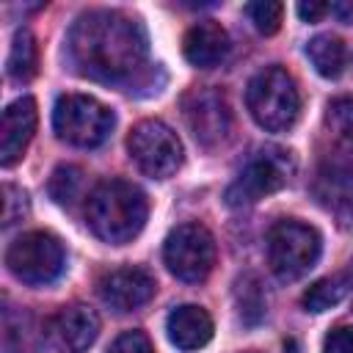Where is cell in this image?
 Returning <instances> with one entry per match:
<instances>
[{
	"instance_id": "2",
	"label": "cell",
	"mask_w": 353,
	"mask_h": 353,
	"mask_svg": "<svg viewBox=\"0 0 353 353\" xmlns=\"http://www.w3.org/2000/svg\"><path fill=\"white\" fill-rule=\"evenodd\" d=\"M146 215H149V204L143 190L124 179L99 182L85 204L88 229L110 245H121L138 237V232L146 223Z\"/></svg>"
},
{
	"instance_id": "16",
	"label": "cell",
	"mask_w": 353,
	"mask_h": 353,
	"mask_svg": "<svg viewBox=\"0 0 353 353\" xmlns=\"http://www.w3.org/2000/svg\"><path fill=\"white\" fill-rule=\"evenodd\" d=\"M306 55L312 61V66L317 69V74L323 77H339L347 66V47L339 36L331 33H320L306 44Z\"/></svg>"
},
{
	"instance_id": "14",
	"label": "cell",
	"mask_w": 353,
	"mask_h": 353,
	"mask_svg": "<svg viewBox=\"0 0 353 353\" xmlns=\"http://www.w3.org/2000/svg\"><path fill=\"white\" fill-rule=\"evenodd\" d=\"M52 336L58 339L61 347L72 350V353H80V350H88L99 334V317L94 309L83 306V303H72V306H63L52 323Z\"/></svg>"
},
{
	"instance_id": "3",
	"label": "cell",
	"mask_w": 353,
	"mask_h": 353,
	"mask_svg": "<svg viewBox=\"0 0 353 353\" xmlns=\"http://www.w3.org/2000/svg\"><path fill=\"white\" fill-rule=\"evenodd\" d=\"M245 105L262 130L284 132L298 121L301 94L290 72H284L281 66H265L248 80Z\"/></svg>"
},
{
	"instance_id": "5",
	"label": "cell",
	"mask_w": 353,
	"mask_h": 353,
	"mask_svg": "<svg viewBox=\"0 0 353 353\" xmlns=\"http://www.w3.org/2000/svg\"><path fill=\"white\" fill-rule=\"evenodd\" d=\"M116 124V116L108 105L88 94H61L52 108V127L61 141L94 149L108 141L110 130Z\"/></svg>"
},
{
	"instance_id": "23",
	"label": "cell",
	"mask_w": 353,
	"mask_h": 353,
	"mask_svg": "<svg viewBox=\"0 0 353 353\" xmlns=\"http://www.w3.org/2000/svg\"><path fill=\"white\" fill-rule=\"evenodd\" d=\"M245 14L248 19L254 22V28L265 36L276 33L279 25H281V14H284V6L276 3V0H256V3H248L245 6Z\"/></svg>"
},
{
	"instance_id": "13",
	"label": "cell",
	"mask_w": 353,
	"mask_h": 353,
	"mask_svg": "<svg viewBox=\"0 0 353 353\" xmlns=\"http://www.w3.org/2000/svg\"><path fill=\"white\" fill-rule=\"evenodd\" d=\"M182 52H185L188 63H193L199 69H212L229 55V33L218 22L201 19L188 28V33L182 39Z\"/></svg>"
},
{
	"instance_id": "27",
	"label": "cell",
	"mask_w": 353,
	"mask_h": 353,
	"mask_svg": "<svg viewBox=\"0 0 353 353\" xmlns=\"http://www.w3.org/2000/svg\"><path fill=\"white\" fill-rule=\"evenodd\" d=\"M328 11H331V6H325V3H298V17H301L303 22H317V19H323Z\"/></svg>"
},
{
	"instance_id": "4",
	"label": "cell",
	"mask_w": 353,
	"mask_h": 353,
	"mask_svg": "<svg viewBox=\"0 0 353 353\" xmlns=\"http://www.w3.org/2000/svg\"><path fill=\"white\" fill-rule=\"evenodd\" d=\"M323 251L320 232L303 221L284 218L268 232V262L281 281H295L309 273Z\"/></svg>"
},
{
	"instance_id": "9",
	"label": "cell",
	"mask_w": 353,
	"mask_h": 353,
	"mask_svg": "<svg viewBox=\"0 0 353 353\" xmlns=\"http://www.w3.org/2000/svg\"><path fill=\"white\" fill-rule=\"evenodd\" d=\"M127 149L135 165L152 179H165L182 165V143L176 132L160 119L138 121L127 138Z\"/></svg>"
},
{
	"instance_id": "7",
	"label": "cell",
	"mask_w": 353,
	"mask_h": 353,
	"mask_svg": "<svg viewBox=\"0 0 353 353\" xmlns=\"http://www.w3.org/2000/svg\"><path fill=\"white\" fill-rule=\"evenodd\" d=\"M6 265L14 273V279H19L22 284L44 287L63 273L66 254H63V245L55 234L25 232L8 245Z\"/></svg>"
},
{
	"instance_id": "19",
	"label": "cell",
	"mask_w": 353,
	"mask_h": 353,
	"mask_svg": "<svg viewBox=\"0 0 353 353\" xmlns=\"http://www.w3.org/2000/svg\"><path fill=\"white\" fill-rule=\"evenodd\" d=\"M36 66H39V47H36V39L28 28L17 30L14 33V41H11V52H8V61H6V69H8V77L17 80V83H25L36 74Z\"/></svg>"
},
{
	"instance_id": "15",
	"label": "cell",
	"mask_w": 353,
	"mask_h": 353,
	"mask_svg": "<svg viewBox=\"0 0 353 353\" xmlns=\"http://www.w3.org/2000/svg\"><path fill=\"white\" fill-rule=\"evenodd\" d=\"M165 331H168L171 345H176L179 350H199L212 339L215 328H212V317L207 314V309L196 303H185L168 314Z\"/></svg>"
},
{
	"instance_id": "24",
	"label": "cell",
	"mask_w": 353,
	"mask_h": 353,
	"mask_svg": "<svg viewBox=\"0 0 353 353\" xmlns=\"http://www.w3.org/2000/svg\"><path fill=\"white\" fill-rule=\"evenodd\" d=\"M3 226H11L17 221H22V215L28 212V196L14 188V185H6L3 188Z\"/></svg>"
},
{
	"instance_id": "8",
	"label": "cell",
	"mask_w": 353,
	"mask_h": 353,
	"mask_svg": "<svg viewBox=\"0 0 353 353\" xmlns=\"http://www.w3.org/2000/svg\"><path fill=\"white\" fill-rule=\"evenodd\" d=\"M163 259L171 276L188 284H199L215 265V237L201 223H179L165 237Z\"/></svg>"
},
{
	"instance_id": "18",
	"label": "cell",
	"mask_w": 353,
	"mask_h": 353,
	"mask_svg": "<svg viewBox=\"0 0 353 353\" xmlns=\"http://www.w3.org/2000/svg\"><path fill=\"white\" fill-rule=\"evenodd\" d=\"M317 196L336 215H342V207L350 212L353 210V182H350V174L342 171L339 165L323 168L320 179H317Z\"/></svg>"
},
{
	"instance_id": "26",
	"label": "cell",
	"mask_w": 353,
	"mask_h": 353,
	"mask_svg": "<svg viewBox=\"0 0 353 353\" xmlns=\"http://www.w3.org/2000/svg\"><path fill=\"white\" fill-rule=\"evenodd\" d=\"M323 353H353V325H336L323 339Z\"/></svg>"
},
{
	"instance_id": "25",
	"label": "cell",
	"mask_w": 353,
	"mask_h": 353,
	"mask_svg": "<svg viewBox=\"0 0 353 353\" xmlns=\"http://www.w3.org/2000/svg\"><path fill=\"white\" fill-rule=\"evenodd\" d=\"M108 353H154V345L143 331H124L113 339Z\"/></svg>"
},
{
	"instance_id": "21",
	"label": "cell",
	"mask_w": 353,
	"mask_h": 353,
	"mask_svg": "<svg viewBox=\"0 0 353 353\" xmlns=\"http://www.w3.org/2000/svg\"><path fill=\"white\" fill-rule=\"evenodd\" d=\"M325 124L336 141L353 149V97H336L325 108Z\"/></svg>"
},
{
	"instance_id": "1",
	"label": "cell",
	"mask_w": 353,
	"mask_h": 353,
	"mask_svg": "<svg viewBox=\"0 0 353 353\" xmlns=\"http://www.w3.org/2000/svg\"><path fill=\"white\" fill-rule=\"evenodd\" d=\"M66 58L80 77L127 88L149 66L146 30L121 11L80 14L66 36Z\"/></svg>"
},
{
	"instance_id": "10",
	"label": "cell",
	"mask_w": 353,
	"mask_h": 353,
	"mask_svg": "<svg viewBox=\"0 0 353 353\" xmlns=\"http://www.w3.org/2000/svg\"><path fill=\"white\" fill-rule=\"evenodd\" d=\"M182 116L201 146H218L232 132V108L215 88H190L182 97Z\"/></svg>"
},
{
	"instance_id": "12",
	"label": "cell",
	"mask_w": 353,
	"mask_h": 353,
	"mask_svg": "<svg viewBox=\"0 0 353 353\" xmlns=\"http://www.w3.org/2000/svg\"><path fill=\"white\" fill-rule=\"evenodd\" d=\"M36 121H39V110H36V99L33 97H19L14 99L6 110H3V124H0V163L8 168L14 165L33 132H36Z\"/></svg>"
},
{
	"instance_id": "11",
	"label": "cell",
	"mask_w": 353,
	"mask_h": 353,
	"mask_svg": "<svg viewBox=\"0 0 353 353\" xmlns=\"http://www.w3.org/2000/svg\"><path fill=\"white\" fill-rule=\"evenodd\" d=\"M157 292V281L146 268L124 265L99 279V298L119 314L146 306Z\"/></svg>"
},
{
	"instance_id": "6",
	"label": "cell",
	"mask_w": 353,
	"mask_h": 353,
	"mask_svg": "<svg viewBox=\"0 0 353 353\" xmlns=\"http://www.w3.org/2000/svg\"><path fill=\"white\" fill-rule=\"evenodd\" d=\"M295 171L292 154L279 146L259 149L245 168L237 174V179L226 188V204L229 207H251L259 199L281 190Z\"/></svg>"
},
{
	"instance_id": "17",
	"label": "cell",
	"mask_w": 353,
	"mask_h": 353,
	"mask_svg": "<svg viewBox=\"0 0 353 353\" xmlns=\"http://www.w3.org/2000/svg\"><path fill=\"white\" fill-rule=\"evenodd\" d=\"M350 290H353V279H350L347 273H334V276H325V279L314 281V284L303 292L301 303H303L306 312L320 314V312H325V309L342 303V301L350 295Z\"/></svg>"
},
{
	"instance_id": "20",
	"label": "cell",
	"mask_w": 353,
	"mask_h": 353,
	"mask_svg": "<svg viewBox=\"0 0 353 353\" xmlns=\"http://www.w3.org/2000/svg\"><path fill=\"white\" fill-rule=\"evenodd\" d=\"M234 303H237V314L245 325H256L265 312H268V298L262 290V281L254 273H245L237 279L234 284Z\"/></svg>"
},
{
	"instance_id": "22",
	"label": "cell",
	"mask_w": 353,
	"mask_h": 353,
	"mask_svg": "<svg viewBox=\"0 0 353 353\" xmlns=\"http://www.w3.org/2000/svg\"><path fill=\"white\" fill-rule=\"evenodd\" d=\"M83 190V171L77 165H58L50 176V196L58 204H74Z\"/></svg>"
}]
</instances>
